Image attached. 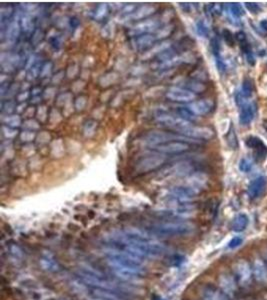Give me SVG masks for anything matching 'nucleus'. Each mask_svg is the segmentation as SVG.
<instances>
[{"label":"nucleus","instance_id":"1","mask_svg":"<svg viewBox=\"0 0 267 300\" xmlns=\"http://www.w3.org/2000/svg\"><path fill=\"white\" fill-rule=\"evenodd\" d=\"M116 248L124 249L139 258H156L167 253V247L136 228H128L115 237Z\"/></svg>","mask_w":267,"mask_h":300},{"label":"nucleus","instance_id":"2","mask_svg":"<svg viewBox=\"0 0 267 300\" xmlns=\"http://www.w3.org/2000/svg\"><path fill=\"white\" fill-rule=\"evenodd\" d=\"M105 258L115 274L124 282L139 280L146 273L142 259L124 249L111 247L106 250Z\"/></svg>","mask_w":267,"mask_h":300},{"label":"nucleus","instance_id":"3","mask_svg":"<svg viewBox=\"0 0 267 300\" xmlns=\"http://www.w3.org/2000/svg\"><path fill=\"white\" fill-rule=\"evenodd\" d=\"M195 226L188 221H167L152 225L149 228V233L161 238H175L190 235Z\"/></svg>","mask_w":267,"mask_h":300},{"label":"nucleus","instance_id":"4","mask_svg":"<svg viewBox=\"0 0 267 300\" xmlns=\"http://www.w3.org/2000/svg\"><path fill=\"white\" fill-rule=\"evenodd\" d=\"M167 161V157L161 153L148 154L141 157L135 164V172L137 174H145L160 168Z\"/></svg>","mask_w":267,"mask_h":300},{"label":"nucleus","instance_id":"5","mask_svg":"<svg viewBox=\"0 0 267 300\" xmlns=\"http://www.w3.org/2000/svg\"><path fill=\"white\" fill-rule=\"evenodd\" d=\"M199 191L200 190L191 186L189 184L176 185L174 188H170L168 192V197L171 199L174 204L186 203V202H191L193 199H195Z\"/></svg>","mask_w":267,"mask_h":300},{"label":"nucleus","instance_id":"6","mask_svg":"<svg viewBox=\"0 0 267 300\" xmlns=\"http://www.w3.org/2000/svg\"><path fill=\"white\" fill-rule=\"evenodd\" d=\"M178 134H181L183 136H186L191 139L197 140V141H207L214 137V132L204 126H195L192 123L184 126L178 132H175Z\"/></svg>","mask_w":267,"mask_h":300},{"label":"nucleus","instance_id":"7","mask_svg":"<svg viewBox=\"0 0 267 300\" xmlns=\"http://www.w3.org/2000/svg\"><path fill=\"white\" fill-rule=\"evenodd\" d=\"M159 28L160 21L157 19H145L134 25L129 30V34L134 38L142 34H151V32H156Z\"/></svg>","mask_w":267,"mask_h":300},{"label":"nucleus","instance_id":"8","mask_svg":"<svg viewBox=\"0 0 267 300\" xmlns=\"http://www.w3.org/2000/svg\"><path fill=\"white\" fill-rule=\"evenodd\" d=\"M166 98L173 102H193L196 97V94L183 88L182 86H172L166 91Z\"/></svg>","mask_w":267,"mask_h":300},{"label":"nucleus","instance_id":"9","mask_svg":"<svg viewBox=\"0 0 267 300\" xmlns=\"http://www.w3.org/2000/svg\"><path fill=\"white\" fill-rule=\"evenodd\" d=\"M190 143L176 140V141H170L165 144L156 146L154 149L156 152L164 154V155H173V154H181L183 152H186L190 149Z\"/></svg>","mask_w":267,"mask_h":300},{"label":"nucleus","instance_id":"10","mask_svg":"<svg viewBox=\"0 0 267 300\" xmlns=\"http://www.w3.org/2000/svg\"><path fill=\"white\" fill-rule=\"evenodd\" d=\"M1 68L3 72H13L16 67L22 63V59L20 54L12 52H2L0 55Z\"/></svg>","mask_w":267,"mask_h":300},{"label":"nucleus","instance_id":"11","mask_svg":"<svg viewBox=\"0 0 267 300\" xmlns=\"http://www.w3.org/2000/svg\"><path fill=\"white\" fill-rule=\"evenodd\" d=\"M188 107L195 115L203 116V115H207L213 111V109L215 107V103L212 99H208V98L207 99H200V100L191 102L190 104L188 105Z\"/></svg>","mask_w":267,"mask_h":300},{"label":"nucleus","instance_id":"12","mask_svg":"<svg viewBox=\"0 0 267 300\" xmlns=\"http://www.w3.org/2000/svg\"><path fill=\"white\" fill-rule=\"evenodd\" d=\"M21 32L20 23L17 20H11L6 27L1 29V39L2 41L6 40L8 42H15V40L20 38Z\"/></svg>","mask_w":267,"mask_h":300},{"label":"nucleus","instance_id":"13","mask_svg":"<svg viewBox=\"0 0 267 300\" xmlns=\"http://www.w3.org/2000/svg\"><path fill=\"white\" fill-rule=\"evenodd\" d=\"M39 263L42 269L47 272H58L60 269V264L58 262L56 257L50 251L42 252L39 259Z\"/></svg>","mask_w":267,"mask_h":300},{"label":"nucleus","instance_id":"14","mask_svg":"<svg viewBox=\"0 0 267 300\" xmlns=\"http://www.w3.org/2000/svg\"><path fill=\"white\" fill-rule=\"evenodd\" d=\"M267 185L266 177L259 176L253 179L249 186H248L247 193L250 199H256L259 196L262 195Z\"/></svg>","mask_w":267,"mask_h":300},{"label":"nucleus","instance_id":"15","mask_svg":"<svg viewBox=\"0 0 267 300\" xmlns=\"http://www.w3.org/2000/svg\"><path fill=\"white\" fill-rule=\"evenodd\" d=\"M234 273L237 280L241 284H247L252 274V270L250 265L244 260H240L234 266Z\"/></svg>","mask_w":267,"mask_h":300},{"label":"nucleus","instance_id":"16","mask_svg":"<svg viewBox=\"0 0 267 300\" xmlns=\"http://www.w3.org/2000/svg\"><path fill=\"white\" fill-rule=\"evenodd\" d=\"M157 39L155 38V34H142L139 36H136L134 39V44L135 49L138 51H148L150 48H152L153 44L155 43Z\"/></svg>","mask_w":267,"mask_h":300},{"label":"nucleus","instance_id":"17","mask_svg":"<svg viewBox=\"0 0 267 300\" xmlns=\"http://www.w3.org/2000/svg\"><path fill=\"white\" fill-rule=\"evenodd\" d=\"M91 297L93 300H125L115 290L100 288H91Z\"/></svg>","mask_w":267,"mask_h":300},{"label":"nucleus","instance_id":"18","mask_svg":"<svg viewBox=\"0 0 267 300\" xmlns=\"http://www.w3.org/2000/svg\"><path fill=\"white\" fill-rule=\"evenodd\" d=\"M155 11V7L150 4H145V5H141L139 7H136V9L134 10V12L128 15L126 19H131V20H145L148 16H150L151 14L154 13Z\"/></svg>","mask_w":267,"mask_h":300},{"label":"nucleus","instance_id":"19","mask_svg":"<svg viewBox=\"0 0 267 300\" xmlns=\"http://www.w3.org/2000/svg\"><path fill=\"white\" fill-rule=\"evenodd\" d=\"M255 111H256L255 104L249 103V104L243 105L241 108V111H240V115H239V122L242 125H248L253 120Z\"/></svg>","mask_w":267,"mask_h":300},{"label":"nucleus","instance_id":"20","mask_svg":"<svg viewBox=\"0 0 267 300\" xmlns=\"http://www.w3.org/2000/svg\"><path fill=\"white\" fill-rule=\"evenodd\" d=\"M252 272L258 282H265L267 279V266L264 261L256 259L252 265Z\"/></svg>","mask_w":267,"mask_h":300},{"label":"nucleus","instance_id":"21","mask_svg":"<svg viewBox=\"0 0 267 300\" xmlns=\"http://www.w3.org/2000/svg\"><path fill=\"white\" fill-rule=\"evenodd\" d=\"M248 222H249V219L246 214H243V213L238 214L232 220V224H231L232 230H234L235 232H241L246 229Z\"/></svg>","mask_w":267,"mask_h":300},{"label":"nucleus","instance_id":"22","mask_svg":"<svg viewBox=\"0 0 267 300\" xmlns=\"http://www.w3.org/2000/svg\"><path fill=\"white\" fill-rule=\"evenodd\" d=\"M183 85V88L189 90L194 94L203 93L206 90V85L202 81H198L195 79L187 80Z\"/></svg>","mask_w":267,"mask_h":300},{"label":"nucleus","instance_id":"23","mask_svg":"<svg viewBox=\"0 0 267 300\" xmlns=\"http://www.w3.org/2000/svg\"><path fill=\"white\" fill-rule=\"evenodd\" d=\"M219 284H220L221 289L227 294L232 293L235 290L234 278L229 274L221 275V277L219 278Z\"/></svg>","mask_w":267,"mask_h":300},{"label":"nucleus","instance_id":"24","mask_svg":"<svg viewBox=\"0 0 267 300\" xmlns=\"http://www.w3.org/2000/svg\"><path fill=\"white\" fill-rule=\"evenodd\" d=\"M2 122H3V125H6L11 128H17L21 125V118L20 115H16V114L2 115Z\"/></svg>","mask_w":267,"mask_h":300},{"label":"nucleus","instance_id":"25","mask_svg":"<svg viewBox=\"0 0 267 300\" xmlns=\"http://www.w3.org/2000/svg\"><path fill=\"white\" fill-rule=\"evenodd\" d=\"M20 27H21V31L25 32V33H32L34 32V23H33V19L30 15H23L20 18Z\"/></svg>","mask_w":267,"mask_h":300},{"label":"nucleus","instance_id":"26","mask_svg":"<svg viewBox=\"0 0 267 300\" xmlns=\"http://www.w3.org/2000/svg\"><path fill=\"white\" fill-rule=\"evenodd\" d=\"M176 113L180 118H182L183 120H185L187 122L193 123L194 121L197 120V115H195L194 113H192L188 106L187 107H184V106L177 107Z\"/></svg>","mask_w":267,"mask_h":300},{"label":"nucleus","instance_id":"27","mask_svg":"<svg viewBox=\"0 0 267 300\" xmlns=\"http://www.w3.org/2000/svg\"><path fill=\"white\" fill-rule=\"evenodd\" d=\"M203 300H224L223 295L214 287H206L202 293Z\"/></svg>","mask_w":267,"mask_h":300},{"label":"nucleus","instance_id":"28","mask_svg":"<svg viewBox=\"0 0 267 300\" xmlns=\"http://www.w3.org/2000/svg\"><path fill=\"white\" fill-rule=\"evenodd\" d=\"M17 108L16 103L13 100H2L1 113L2 115H9Z\"/></svg>","mask_w":267,"mask_h":300},{"label":"nucleus","instance_id":"29","mask_svg":"<svg viewBox=\"0 0 267 300\" xmlns=\"http://www.w3.org/2000/svg\"><path fill=\"white\" fill-rule=\"evenodd\" d=\"M108 14V5L106 3H100L94 10L93 17L96 20H102Z\"/></svg>","mask_w":267,"mask_h":300},{"label":"nucleus","instance_id":"30","mask_svg":"<svg viewBox=\"0 0 267 300\" xmlns=\"http://www.w3.org/2000/svg\"><path fill=\"white\" fill-rule=\"evenodd\" d=\"M195 29L196 32L199 36L201 38H208L209 35V28L207 26V24L203 21V20H198L195 24Z\"/></svg>","mask_w":267,"mask_h":300},{"label":"nucleus","instance_id":"31","mask_svg":"<svg viewBox=\"0 0 267 300\" xmlns=\"http://www.w3.org/2000/svg\"><path fill=\"white\" fill-rule=\"evenodd\" d=\"M245 144H246V146H247L248 148H251V149L255 150L257 149L258 147H260V146H262L264 143H263V141L259 138V137H257V136H248L247 138H246V140H245Z\"/></svg>","mask_w":267,"mask_h":300},{"label":"nucleus","instance_id":"32","mask_svg":"<svg viewBox=\"0 0 267 300\" xmlns=\"http://www.w3.org/2000/svg\"><path fill=\"white\" fill-rule=\"evenodd\" d=\"M229 12L233 17H240L244 15V9L239 3H230L229 4Z\"/></svg>","mask_w":267,"mask_h":300},{"label":"nucleus","instance_id":"33","mask_svg":"<svg viewBox=\"0 0 267 300\" xmlns=\"http://www.w3.org/2000/svg\"><path fill=\"white\" fill-rule=\"evenodd\" d=\"M226 142L228 144L229 147L232 148V149H236L238 147V140H237V136H236V133H235V130L233 127H231L229 129L228 133L226 135Z\"/></svg>","mask_w":267,"mask_h":300},{"label":"nucleus","instance_id":"34","mask_svg":"<svg viewBox=\"0 0 267 300\" xmlns=\"http://www.w3.org/2000/svg\"><path fill=\"white\" fill-rule=\"evenodd\" d=\"M253 156H254V159L257 161V162H262L266 159L267 157V146L265 144H263L262 146L258 147L257 149L254 150L253 152Z\"/></svg>","mask_w":267,"mask_h":300},{"label":"nucleus","instance_id":"35","mask_svg":"<svg viewBox=\"0 0 267 300\" xmlns=\"http://www.w3.org/2000/svg\"><path fill=\"white\" fill-rule=\"evenodd\" d=\"M96 127H97V122L94 120H88L84 123L83 126V133L85 136H91L94 134L96 132Z\"/></svg>","mask_w":267,"mask_h":300},{"label":"nucleus","instance_id":"36","mask_svg":"<svg viewBox=\"0 0 267 300\" xmlns=\"http://www.w3.org/2000/svg\"><path fill=\"white\" fill-rule=\"evenodd\" d=\"M172 30H173V26L171 25H165L164 27L159 28L156 32H155V38L156 39H164L167 36H169L171 34Z\"/></svg>","mask_w":267,"mask_h":300},{"label":"nucleus","instance_id":"37","mask_svg":"<svg viewBox=\"0 0 267 300\" xmlns=\"http://www.w3.org/2000/svg\"><path fill=\"white\" fill-rule=\"evenodd\" d=\"M252 91H253V85H252V82L250 79H245L242 83V88H241V95L244 97V98H248L251 96L252 94Z\"/></svg>","mask_w":267,"mask_h":300},{"label":"nucleus","instance_id":"38","mask_svg":"<svg viewBox=\"0 0 267 300\" xmlns=\"http://www.w3.org/2000/svg\"><path fill=\"white\" fill-rule=\"evenodd\" d=\"M241 47H242V50L246 57V59H247V62L250 64V65H254L255 63V58H254V55L252 53V50L250 48V46L248 45L247 43H242L241 44Z\"/></svg>","mask_w":267,"mask_h":300},{"label":"nucleus","instance_id":"39","mask_svg":"<svg viewBox=\"0 0 267 300\" xmlns=\"http://www.w3.org/2000/svg\"><path fill=\"white\" fill-rule=\"evenodd\" d=\"M210 47H211V50H212V53L214 57H221L220 55V43H219V40L216 38H213L211 39L210 41Z\"/></svg>","mask_w":267,"mask_h":300},{"label":"nucleus","instance_id":"40","mask_svg":"<svg viewBox=\"0 0 267 300\" xmlns=\"http://www.w3.org/2000/svg\"><path fill=\"white\" fill-rule=\"evenodd\" d=\"M2 133L6 139H12L17 135L18 132L16 130V128H11V127H8L6 125H3L2 126Z\"/></svg>","mask_w":267,"mask_h":300},{"label":"nucleus","instance_id":"41","mask_svg":"<svg viewBox=\"0 0 267 300\" xmlns=\"http://www.w3.org/2000/svg\"><path fill=\"white\" fill-rule=\"evenodd\" d=\"M23 127L27 130H30V132H34V130H37L40 127V125L39 124L37 121L33 120V119H28L26 120L24 123H23Z\"/></svg>","mask_w":267,"mask_h":300},{"label":"nucleus","instance_id":"42","mask_svg":"<svg viewBox=\"0 0 267 300\" xmlns=\"http://www.w3.org/2000/svg\"><path fill=\"white\" fill-rule=\"evenodd\" d=\"M251 169H252V162L250 160H248L247 158H242L239 161V170L240 171L247 173Z\"/></svg>","mask_w":267,"mask_h":300},{"label":"nucleus","instance_id":"43","mask_svg":"<svg viewBox=\"0 0 267 300\" xmlns=\"http://www.w3.org/2000/svg\"><path fill=\"white\" fill-rule=\"evenodd\" d=\"M35 132H30V130H25L20 134V139L23 142H30L35 138Z\"/></svg>","mask_w":267,"mask_h":300},{"label":"nucleus","instance_id":"44","mask_svg":"<svg viewBox=\"0 0 267 300\" xmlns=\"http://www.w3.org/2000/svg\"><path fill=\"white\" fill-rule=\"evenodd\" d=\"M52 70V63L51 62H46L42 65L41 67V71H40V76L41 77H47L48 75L50 74Z\"/></svg>","mask_w":267,"mask_h":300},{"label":"nucleus","instance_id":"45","mask_svg":"<svg viewBox=\"0 0 267 300\" xmlns=\"http://www.w3.org/2000/svg\"><path fill=\"white\" fill-rule=\"evenodd\" d=\"M86 103H87V98L85 96H80L78 97L75 101V108L78 111H81L85 108L86 106Z\"/></svg>","mask_w":267,"mask_h":300},{"label":"nucleus","instance_id":"46","mask_svg":"<svg viewBox=\"0 0 267 300\" xmlns=\"http://www.w3.org/2000/svg\"><path fill=\"white\" fill-rule=\"evenodd\" d=\"M223 38L228 46H231V47L234 46V35L232 34L231 31H229L228 29L223 30Z\"/></svg>","mask_w":267,"mask_h":300},{"label":"nucleus","instance_id":"47","mask_svg":"<svg viewBox=\"0 0 267 300\" xmlns=\"http://www.w3.org/2000/svg\"><path fill=\"white\" fill-rule=\"evenodd\" d=\"M50 44L53 48L55 49H59L62 46V38L60 35H53L52 38H50Z\"/></svg>","mask_w":267,"mask_h":300},{"label":"nucleus","instance_id":"48","mask_svg":"<svg viewBox=\"0 0 267 300\" xmlns=\"http://www.w3.org/2000/svg\"><path fill=\"white\" fill-rule=\"evenodd\" d=\"M37 117H39V119L41 120V121H45L46 120V118L48 117V111H47V107L46 106H44V105H42V106H40L39 109H37Z\"/></svg>","mask_w":267,"mask_h":300},{"label":"nucleus","instance_id":"49","mask_svg":"<svg viewBox=\"0 0 267 300\" xmlns=\"http://www.w3.org/2000/svg\"><path fill=\"white\" fill-rule=\"evenodd\" d=\"M243 242V238L240 237V236H235L233 237L230 241H229L228 247L229 248H236L238 246H240L241 244Z\"/></svg>","mask_w":267,"mask_h":300},{"label":"nucleus","instance_id":"50","mask_svg":"<svg viewBox=\"0 0 267 300\" xmlns=\"http://www.w3.org/2000/svg\"><path fill=\"white\" fill-rule=\"evenodd\" d=\"M215 63H216L217 69H218L220 72H224V71L226 70V64H225L224 60L222 59V57H216V58H215Z\"/></svg>","mask_w":267,"mask_h":300},{"label":"nucleus","instance_id":"51","mask_svg":"<svg viewBox=\"0 0 267 300\" xmlns=\"http://www.w3.org/2000/svg\"><path fill=\"white\" fill-rule=\"evenodd\" d=\"M245 6H246L248 10L250 12H252V13H257V12H259L261 10L260 6L257 3H254V2H246Z\"/></svg>","mask_w":267,"mask_h":300},{"label":"nucleus","instance_id":"52","mask_svg":"<svg viewBox=\"0 0 267 300\" xmlns=\"http://www.w3.org/2000/svg\"><path fill=\"white\" fill-rule=\"evenodd\" d=\"M43 32L41 31V30H39V29H36L33 33H32V38H31V40L33 41V43H34V45H36L37 43H39V41L42 39L43 38Z\"/></svg>","mask_w":267,"mask_h":300},{"label":"nucleus","instance_id":"53","mask_svg":"<svg viewBox=\"0 0 267 300\" xmlns=\"http://www.w3.org/2000/svg\"><path fill=\"white\" fill-rule=\"evenodd\" d=\"M235 38L242 44V43H245L246 42V35H245V33L244 32H242V31H239V32H237L236 34H235Z\"/></svg>","mask_w":267,"mask_h":300},{"label":"nucleus","instance_id":"54","mask_svg":"<svg viewBox=\"0 0 267 300\" xmlns=\"http://www.w3.org/2000/svg\"><path fill=\"white\" fill-rule=\"evenodd\" d=\"M29 92L28 91H23V92H20L18 95H17V101L18 102H24L28 97H29Z\"/></svg>","mask_w":267,"mask_h":300},{"label":"nucleus","instance_id":"55","mask_svg":"<svg viewBox=\"0 0 267 300\" xmlns=\"http://www.w3.org/2000/svg\"><path fill=\"white\" fill-rule=\"evenodd\" d=\"M79 23H80V22H79V20H78L77 17H71L70 20L68 21V25H69L71 28H73V29L77 28V26L79 25Z\"/></svg>","mask_w":267,"mask_h":300},{"label":"nucleus","instance_id":"56","mask_svg":"<svg viewBox=\"0 0 267 300\" xmlns=\"http://www.w3.org/2000/svg\"><path fill=\"white\" fill-rule=\"evenodd\" d=\"M182 260H183V258H182L181 256H179V255H174V256L172 257V262H173V265H174V266H177V265H179L180 263H182Z\"/></svg>","mask_w":267,"mask_h":300},{"label":"nucleus","instance_id":"57","mask_svg":"<svg viewBox=\"0 0 267 300\" xmlns=\"http://www.w3.org/2000/svg\"><path fill=\"white\" fill-rule=\"evenodd\" d=\"M180 7L183 9V11L185 12H189L190 11L191 5L189 3H180Z\"/></svg>","mask_w":267,"mask_h":300},{"label":"nucleus","instance_id":"58","mask_svg":"<svg viewBox=\"0 0 267 300\" xmlns=\"http://www.w3.org/2000/svg\"><path fill=\"white\" fill-rule=\"evenodd\" d=\"M260 26H261V28H263L265 31H267V20L266 19H264V20H262L261 22H260Z\"/></svg>","mask_w":267,"mask_h":300},{"label":"nucleus","instance_id":"59","mask_svg":"<svg viewBox=\"0 0 267 300\" xmlns=\"http://www.w3.org/2000/svg\"><path fill=\"white\" fill-rule=\"evenodd\" d=\"M265 264H266V266H267V252H266V255H265Z\"/></svg>","mask_w":267,"mask_h":300},{"label":"nucleus","instance_id":"60","mask_svg":"<svg viewBox=\"0 0 267 300\" xmlns=\"http://www.w3.org/2000/svg\"><path fill=\"white\" fill-rule=\"evenodd\" d=\"M91 300H93V299H91Z\"/></svg>","mask_w":267,"mask_h":300}]
</instances>
